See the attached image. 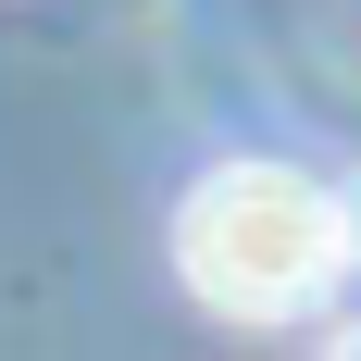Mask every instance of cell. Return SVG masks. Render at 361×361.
<instances>
[{
  "instance_id": "2",
  "label": "cell",
  "mask_w": 361,
  "mask_h": 361,
  "mask_svg": "<svg viewBox=\"0 0 361 361\" xmlns=\"http://www.w3.org/2000/svg\"><path fill=\"white\" fill-rule=\"evenodd\" d=\"M336 274H361V175L336 187Z\"/></svg>"
},
{
  "instance_id": "1",
  "label": "cell",
  "mask_w": 361,
  "mask_h": 361,
  "mask_svg": "<svg viewBox=\"0 0 361 361\" xmlns=\"http://www.w3.org/2000/svg\"><path fill=\"white\" fill-rule=\"evenodd\" d=\"M175 274L224 324H287L336 287V187L299 162H212L175 212Z\"/></svg>"
}]
</instances>
